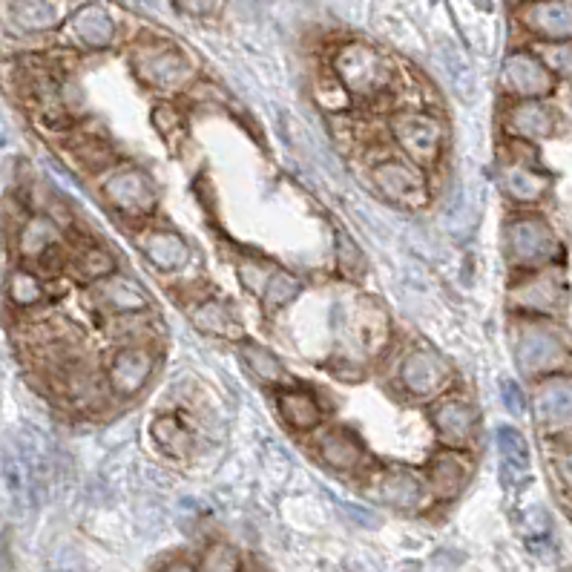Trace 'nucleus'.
Segmentation results:
<instances>
[{"label": "nucleus", "instance_id": "nucleus-1", "mask_svg": "<svg viewBox=\"0 0 572 572\" xmlns=\"http://www.w3.org/2000/svg\"><path fill=\"white\" fill-rule=\"evenodd\" d=\"M334 78L340 81L351 98L371 101L380 98L391 87V64L383 58V52H377L371 44L363 41H348L334 52Z\"/></svg>", "mask_w": 572, "mask_h": 572}, {"label": "nucleus", "instance_id": "nucleus-2", "mask_svg": "<svg viewBox=\"0 0 572 572\" xmlns=\"http://www.w3.org/2000/svg\"><path fill=\"white\" fill-rule=\"evenodd\" d=\"M391 136L397 147L406 153V159L417 167H432L443 153L446 130L443 121L423 110H403L391 118Z\"/></svg>", "mask_w": 572, "mask_h": 572}, {"label": "nucleus", "instance_id": "nucleus-3", "mask_svg": "<svg viewBox=\"0 0 572 572\" xmlns=\"http://www.w3.org/2000/svg\"><path fill=\"white\" fill-rule=\"evenodd\" d=\"M133 72L153 90H179L193 75L190 61L179 46L167 41H141L133 49Z\"/></svg>", "mask_w": 572, "mask_h": 572}, {"label": "nucleus", "instance_id": "nucleus-4", "mask_svg": "<svg viewBox=\"0 0 572 572\" xmlns=\"http://www.w3.org/2000/svg\"><path fill=\"white\" fill-rule=\"evenodd\" d=\"M101 193L107 205L115 207L121 216H147L156 207V187L150 182V176L133 164L110 170L101 184Z\"/></svg>", "mask_w": 572, "mask_h": 572}, {"label": "nucleus", "instance_id": "nucleus-5", "mask_svg": "<svg viewBox=\"0 0 572 572\" xmlns=\"http://www.w3.org/2000/svg\"><path fill=\"white\" fill-rule=\"evenodd\" d=\"M374 187L383 199L403 207H423L429 202V182L420 167L406 159H383L371 170Z\"/></svg>", "mask_w": 572, "mask_h": 572}, {"label": "nucleus", "instance_id": "nucleus-6", "mask_svg": "<svg viewBox=\"0 0 572 572\" xmlns=\"http://www.w3.org/2000/svg\"><path fill=\"white\" fill-rule=\"evenodd\" d=\"M159 357L147 343L121 345L107 368V389L118 397H136L156 374Z\"/></svg>", "mask_w": 572, "mask_h": 572}, {"label": "nucleus", "instance_id": "nucleus-7", "mask_svg": "<svg viewBox=\"0 0 572 572\" xmlns=\"http://www.w3.org/2000/svg\"><path fill=\"white\" fill-rule=\"evenodd\" d=\"M506 248L518 265H544L558 253V242L544 219L524 216L506 228Z\"/></svg>", "mask_w": 572, "mask_h": 572}, {"label": "nucleus", "instance_id": "nucleus-8", "mask_svg": "<svg viewBox=\"0 0 572 572\" xmlns=\"http://www.w3.org/2000/svg\"><path fill=\"white\" fill-rule=\"evenodd\" d=\"M92 305L107 317H130V314H147L153 308L150 297L136 279L121 274H110L95 282L92 288Z\"/></svg>", "mask_w": 572, "mask_h": 572}, {"label": "nucleus", "instance_id": "nucleus-9", "mask_svg": "<svg viewBox=\"0 0 572 572\" xmlns=\"http://www.w3.org/2000/svg\"><path fill=\"white\" fill-rule=\"evenodd\" d=\"M449 377H452L449 366L429 348L409 351L400 363V374H397L400 386L409 397H435L437 391L449 383Z\"/></svg>", "mask_w": 572, "mask_h": 572}, {"label": "nucleus", "instance_id": "nucleus-10", "mask_svg": "<svg viewBox=\"0 0 572 572\" xmlns=\"http://www.w3.org/2000/svg\"><path fill=\"white\" fill-rule=\"evenodd\" d=\"M340 328L360 354H377L389 340L386 314L374 302H360L351 311H345V305H340Z\"/></svg>", "mask_w": 572, "mask_h": 572}, {"label": "nucleus", "instance_id": "nucleus-11", "mask_svg": "<svg viewBox=\"0 0 572 572\" xmlns=\"http://www.w3.org/2000/svg\"><path fill=\"white\" fill-rule=\"evenodd\" d=\"M515 357H518V368L524 374H544V371H552L567 360V345L561 343L558 334H552L547 328H527L518 337Z\"/></svg>", "mask_w": 572, "mask_h": 572}, {"label": "nucleus", "instance_id": "nucleus-12", "mask_svg": "<svg viewBox=\"0 0 572 572\" xmlns=\"http://www.w3.org/2000/svg\"><path fill=\"white\" fill-rule=\"evenodd\" d=\"M501 81L509 92L521 98H541L552 90V72L544 61L529 52H512L504 61Z\"/></svg>", "mask_w": 572, "mask_h": 572}, {"label": "nucleus", "instance_id": "nucleus-13", "mask_svg": "<svg viewBox=\"0 0 572 572\" xmlns=\"http://www.w3.org/2000/svg\"><path fill=\"white\" fill-rule=\"evenodd\" d=\"M432 423H435L437 437H440L446 446L460 449V446H466V443L475 437L478 412H475L472 403H466L463 397H443L440 403H435V409H432Z\"/></svg>", "mask_w": 572, "mask_h": 572}, {"label": "nucleus", "instance_id": "nucleus-14", "mask_svg": "<svg viewBox=\"0 0 572 572\" xmlns=\"http://www.w3.org/2000/svg\"><path fill=\"white\" fill-rule=\"evenodd\" d=\"M521 21L529 32L547 41H570L572 38V3L567 0H535L524 6Z\"/></svg>", "mask_w": 572, "mask_h": 572}, {"label": "nucleus", "instance_id": "nucleus-15", "mask_svg": "<svg viewBox=\"0 0 572 572\" xmlns=\"http://www.w3.org/2000/svg\"><path fill=\"white\" fill-rule=\"evenodd\" d=\"M138 248L147 256V262H150L153 268L164 271V274L182 271L184 265L190 262V245L184 242L176 230L150 228L141 236Z\"/></svg>", "mask_w": 572, "mask_h": 572}, {"label": "nucleus", "instance_id": "nucleus-16", "mask_svg": "<svg viewBox=\"0 0 572 572\" xmlns=\"http://www.w3.org/2000/svg\"><path fill=\"white\" fill-rule=\"evenodd\" d=\"M3 483H6V492H9L12 506H15L18 512H29L32 506L38 504L41 481L35 478V472H32L29 463L23 460L18 446H6V449H3Z\"/></svg>", "mask_w": 572, "mask_h": 572}, {"label": "nucleus", "instance_id": "nucleus-17", "mask_svg": "<svg viewBox=\"0 0 572 572\" xmlns=\"http://www.w3.org/2000/svg\"><path fill=\"white\" fill-rule=\"evenodd\" d=\"M317 455L337 472H357L366 463V446L348 429H328L317 437Z\"/></svg>", "mask_w": 572, "mask_h": 572}, {"label": "nucleus", "instance_id": "nucleus-18", "mask_svg": "<svg viewBox=\"0 0 572 572\" xmlns=\"http://www.w3.org/2000/svg\"><path fill=\"white\" fill-rule=\"evenodd\" d=\"M61 248H64V233H61L55 219L32 216V219L23 222L21 236H18V251H21L23 259L46 262L49 256H55Z\"/></svg>", "mask_w": 572, "mask_h": 572}, {"label": "nucleus", "instance_id": "nucleus-19", "mask_svg": "<svg viewBox=\"0 0 572 572\" xmlns=\"http://www.w3.org/2000/svg\"><path fill=\"white\" fill-rule=\"evenodd\" d=\"M69 29L75 35V41L87 49H107L115 41V21L110 18V12L98 3H87L81 6L72 21Z\"/></svg>", "mask_w": 572, "mask_h": 572}, {"label": "nucleus", "instance_id": "nucleus-20", "mask_svg": "<svg viewBox=\"0 0 572 572\" xmlns=\"http://www.w3.org/2000/svg\"><path fill=\"white\" fill-rule=\"evenodd\" d=\"M276 403H279L282 420H285L294 432H314V429H320L322 406L314 391L291 386V389L279 391Z\"/></svg>", "mask_w": 572, "mask_h": 572}, {"label": "nucleus", "instance_id": "nucleus-21", "mask_svg": "<svg viewBox=\"0 0 572 572\" xmlns=\"http://www.w3.org/2000/svg\"><path fill=\"white\" fill-rule=\"evenodd\" d=\"M535 414L541 426L564 429L572 423V380H547L535 394Z\"/></svg>", "mask_w": 572, "mask_h": 572}, {"label": "nucleus", "instance_id": "nucleus-22", "mask_svg": "<svg viewBox=\"0 0 572 572\" xmlns=\"http://www.w3.org/2000/svg\"><path fill=\"white\" fill-rule=\"evenodd\" d=\"M377 498L394 509H417L426 501V483L409 469H391L377 481Z\"/></svg>", "mask_w": 572, "mask_h": 572}, {"label": "nucleus", "instance_id": "nucleus-23", "mask_svg": "<svg viewBox=\"0 0 572 572\" xmlns=\"http://www.w3.org/2000/svg\"><path fill=\"white\" fill-rule=\"evenodd\" d=\"M561 299H564V285L552 274L532 276L529 282L512 291V305L532 314H550L552 308L561 305Z\"/></svg>", "mask_w": 572, "mask_h": 572}, {"label": "nucleus", "instance_id": "nucleus-24", "mask_svg": "<svg viewBox=\"0 0 572 572\" xmlns=\"http://www.w3.org/2000/svg\"><path fill=\"white\" fill-rule=\"evenodd\" d=\"M469 478V463L458 452H440L429 463V486L437 498H455Z\"/></svg>", "mask_w": 572, "mask_h": 572}, {"label": "nucleus", "instance_id": "nucleus-25", "mask_svg": "<svg viewBox=\"0 0 572 572\" xmlns=\"http://www.w3.org/2000/svg\"><path fill=\"white\" fill-rule=\"evenodd\" d=\"M193 325L207 334V337H242V325L236 320V314L230 311L228 302L210 297L202 299L196 308H193Z\"/></svg>", "mask_w": 572, "mask_h": 572}, {"label": "nucleus", "instance_id": "nucleus-26", "mask_svg": "<svg viewBox=\"0 0 572 572\" xmlns=\"http://www.w3.org/2000/svg\"><path fill=\"white\" fill-rule=\"evenodd\" d=\"M506 127L521 138H547L555 130V115L538 101H524L509 110Z\"/></svg>", "mask_w": 572, "mask_h": 572}, {"label": "nucleus", "instance_id": "nucleus-27", "mask_svg": "<svg viewBox=\"0 0 572 572\" xmlns=\"http://www.w3.org/2000/svg\"><path fill=\"white\" fill-rule=\"evenodd\" d=\"M12 21L26 32H46L64 21V9L52 0H12Z\"/></svg>", "mask_w": 572, "mask_h": 572}, {"label": "nucleus", "instance_id": "nucleus-28", "mask_svg": "<svg viewBox=\"0 0 572 572\" xmlns=\"http://www.w3.org/2000/svg\"><path fill=\"white\" fill-rule=\"evenodd\" d=\"M64 394L75 409H98L104 403V394H107V383H98L90 371L84 368H64Z\"/></svg>", "mask_w": 572, "mask_h": 572}, {"label": "nucleus", "instance_id": "nucleus-29", "mask_svg": "<svg viewBox=\"0 0 572 572\" xmlns=\"http://www.w3.org/2000/svg\"><path fill=\"white\" fill-rule=\"evenodd\" d=\"M495 443H498V452H501V463H504V472L509 481H521L527 478L529 472V446L524 435L512 426H501L495 432Z\"/></svg>", "mask_w": 572, "mask_h": 572}, {"label": "nucleus", "instance_id": "nucleus-30", "mask_svg": "<svg viewBox=\"0 0 572 572\" xmlns=\"http://www.w3.org/2000/svg\"><path fill=\"white\" fill-rule=\"evenodd\" d=\"M437 67L443 69V75L452 81V87L463 98H472L475 95V72L469 67V61L463 58L458 46L449 44V41H440L435 49Z\"/></svg>", "mask_w": 572, "mask_h": 572}, {"label": "nucleus", "instance_id": "nucleus-31", "mask_svg": "<svg viewBox=\"0 0 572 572\" xmlns=\"http://www.w3.org/2000/svg\"><path fill=\"white\" fill-rule=\"evenodd\" d=\"M504 190L515 199V202H538L544 199V193L550 190L547 176L529 170L524 164H512L504 170Z\"/></svg>", "mask_w": 572, "mask_h": 572}, {"label": "nucleus", "instance_id": "nucleus-32", "mask_svg": "<svg viewBox=\"0 0 572 572\" xmlns=\"http://www.w3.org/2000/svg\"><path fill=\"white\" fill-rule=\"evenodd\" d=\"M150 435L159 443V449H164L167 455H187L193 446V435L182 426V420H176L173 414H161L153 420Z\"/></svg>", "mask_w": 572, "mask_h": 572}, {"label": "nucleus", "instance_id": "nucleus-33", "mask_svg": "<svg viewBox=\"0 0 572 572\" xmlns=\"http://www.w3.org/2000/svg\"><path fill=\"white\" fill-rule=\"evenodd\" d=\"M242 360H245V366L253 371V377L262 380V383H268V386H279V383L285 380V368L276 360L274 351H268L265 345L251 343V340L242 343Z\"/></svg>", "mask_w": 572, "mask_h": 572}, {"label": "nucleus", "instance_id": "nucleus-34", "mask_svg": "<svg viewBox=\"0 0 572 572\" xmlns=\"http://www.w3.org/2000/svg\"><path fill=\"white\" fill-rule=\"evenodd\" d=\"M299 291H302V282H299L297 276L282 271V268H274L259 299H262L265 311H276V308H285L291 299H297Z\"/></svg>", "mask_w": 572, "mask_h": 572}, {"label": "nucleus", "instance_id": "nucleus-35", "mask_svg": "<svg viewBox=\"0 0 572 572\" xmlns=\"http://www.w3.org/2000/svg\"><path fill=\"white\" fill-rule=\"evenodd\" d=\"M6 294L12 299V305L18 308H32L38 302H44L46 291L41 276L32 274V271H12L9 274V282H6Z\"/></svg>", "mask_w": 572, "mask_h": 572}, {"label": "nucleus", "instance_id": "nucleus-36", "mask_svg": "<svg viewBox=\"0 0 572 572\" xmlns=\"http://www.w3.org/2000/svg\"><path fill=\"white\" fill-rule=\"evenodd\" d=\"M75 268H78V274L84 276V279L98 282V279H104V276L115 274V259L107 248L87 245V248H81L78 256H75Z\"/></svg>", "mask_w": 572, "mask_h": 572}, {"label": "nucleus", "instance_id": "nucleus-37", "mask_svg": "<svg viewBox=\"0 0 572 572\" xmlns=\"http://www.w3.org/2000/svg\"><path fill=\"white\" fill-rule=\"evenodd\" d=\"M334 253H337V268H340L343 276L357 279V276L366 274V256H363L360 245L345 230L334 233Z\"/></svg>", "mask_w": 572, "mask_h": 572}, {"label": "nucleus", "instance_id": "nucleus-38", "mask_svg": "<svg viewBox=\"0 0 572 572\" xmlns=\"http://www.w3.org/2000/svg\"><path fill=\"white\" fill-rule=\"evenodd\" d=\"M199 572H245L239 555L225 547V544H210L202 555V567Z\"/></svg>", "mask_w": 572, "mask_h": 572}, {"label": "nucleus", "instance_id": "nucleus-39", "mask_svg": "<svg viewBox=\"0 0 572 572\" xmlns=\"http://www.w3.org/2000/svg\"><path fill=\"white\" fill-rule=\"evenodd\" d=\"M78 159L84 161L90 170H104V167L113 164L115 156L107 141H101V138H84V141L78 144Z\"/></svg>", "mask_w": 572, "mask_h": 572}, {"label": "nucleus", "instance_id": "nucleus-40", "mask_svg": "<svg viewBox=\"0 0 572 572\" xmlns=\"http://www.w3.org/2000/svg\"><path fill=\"white\" fill-rule=\"evenodd\" d=\"M153 127L159 130V136L170 138L184 130V115L182 110H176L173 104H159L153 110Z\"/></svg>", "mask_w": 572, "mask_h": 572}, {"label": "nucleus", "instance_id": "nucleus-41", "mask_svg": "<svg viewBox=\"0 0 572 572\" xmlns=\"http://www.w3.org/2000/svg\"><path fill=\"white\" fill-rule=\"evenodd\" d=\"M271 271H274V265H268V262H242L239 276H242L245 288L259 297L262 288H265V282H268V276H271Z\"/></svg>", "mask_w": 572, "mask_h": 572}, {"label": "nucleus", "instance_id": "nucleus-42", "mask_svg": "<svg viewBox=\"0 0 572 572\" xmlns=\"http://www.w3.org/2000/svg\"><path fill=\"white\" fill-rule=\"evenodd\" d=\"M524 532H527L529 541H541V538H547L550 535V518H547V512L544 509H529L527 515H524Z\"/></svg>", "mask_w": 572, "mask_h": 572}, {"label": "nucleus", "instance_id": "nucleus-43", "mask_svg": "<svg viewBox=\"0 0 572 572\" xmlns=\"http://www.w3.org/2000/svg\"><path fill=\"white\" fill-rule=\"evenodd\" d=\"M176 9L190 15V18H207L219 9V0H173Z\"/></svg>", "mask_w": 572, "mask_h": 572}, {"label": "nucleus", "instance_id": "nucleus-44", "mask_svg": "<svg viewBox=\"0 0 572 572\" xmlns=\"http://www.w3.org/2000/svg\"><path fill=\"white\" fill-rule=\"evenodd\" d=\"M501 397H504L506 409L512 414H524V406H527V400H524V391L518 383H512V380H504L501 383Z\"/></svg>", "mask_w": 572, "mask_h": 572}, {"label": "nucleus", "instance_id": "nucleus-45", "mask_svg": "<svg viewBox=\"0 0 572 572\" xmlns=\"http://www.w3.org/2000/svg\"><path fill=\"white\" fill-rule=\"evenodd\" d=\"M337 18H343V21H357L360 18V12H363V0H322Z\"/></svg>", "mask_w": 572, "mask_h": 572}, {"label": "nucleus", "instance_id": "nucleus-46", "mask_svg": "<svg viewBox=\"0 0 572 572\" xmlns=\"http://www.w3.org/2000/svg\"><path fill=\"white\" fill-rule=\"evenodd\" d=\"M547 61H550L552 69H558L564 75H572V44L552 46L550 52H547Z\"/></svg>", "mask_w": 572, "mask_h": 572}, {"label": "nucleus", "instance_id": "nucleus-47", "mask_svg": "<svg viewBox=\"0 0 572 572\" xmlns=\"http://www.w3.org/2000/svg\"><path fill=\"white\" fill-rule=\"evenodd\" d=\"M555 472H558L561 483L567 486V492L572 495V455H561L555 460Z\"/></svg>", "mask_w": 572, "mask_h": 572}, {"label": "nucleus", "instance_id": "nucleus-48", "mask_svg": "<svg viewBox=\"0 0 572 572\" xmlns=\"http://www.w3.org/2000/svg\"><path fill=\"white\" fill-rule=\"evenodd\" d=\"M343 509L357 521V524H363V527H377V515H371L366 509H357L354 504H343Z\"/></svg>", "mask_w": 572, "mask_h": 572}, {"label": "nucleus", "instance_id": "nucleus-49", "mask_svg": "<svg viewBox=\"0 0 572 572\" xmlns=\"http://www.w3.org/2000/svg\"><path fill=\"white\" fill-rule=\"evenodd\" d=\"M161 572H196V567L187 564V561H173V564H167Z\"/></svg>", "mask_w": 572, "mask_h": 572}, {"label": "nucleus", "instance_id": "nucleus-50", "mask_svg": "<svg viewBox=\"0 0 572 572\" xmlns=\"http://www.w3.org/2000/svg\"><path fill=\"white\" fill-rule=\"evenodd\" d=\"M3 138H6V130H3V124H0V144H3Z\"/></svg>", "mask_w": 572, "mask_h": 572}]
</instances>
